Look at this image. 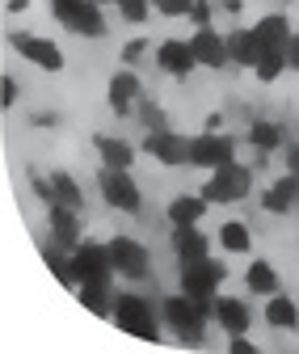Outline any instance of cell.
I'll return each mask as SVG.
<instances>
[{
    "label": "cell",
    "instance_id": "8",
    "mask_svg": "<svg viewBox=\"0 0 299 354\" xmlns=\"http://www.w3.org/2000/svg\"><path fill=\"white\" fill-rule=\"evenodd\" d=\"M106 245H110V261H114L118 279H126V283H148L152 279V253H148L144 241H135V236H114Z\"/></svg>",
    "mask_w": 299,
    "mask_h": 354
},
{
    "label": "cell",
    "instance_id": "5",
    "mask_svg": "<svg viewBox=\"0 0 299 354\" xmlns=\"http://www.w3.org/2000/svg\"><path fill=\"white\" fill-rule=\"evenodd\" d=\"M228 279V266L220 257H202V261H186L182 266V274H177V287L186 295H194L202 308H215V295Z\"/></svg>",
    "mask_w": 299,
    "mask_h": 354
},
{
    "label": "cell",
    "instance_id": "16",
    "mask_svg": "<svg viewBox=\"0 0 299 354\" xmlns=\"http://www.w3.org/2000/svg\"><path fill=\"white\" fill-rule=\"evenodd\" d=\"M262 321H266L274 333H295V329H299V304H295V295H287V291L266 295Z\"/></svg>",
    "mask_w": 299,
    "mask_h": 354
},
{
    "label": "cell",
    "instance_id": "22",
    "mask_svg": "<svg viewBox=\"0 0 299 354\" xmlns=\"http://www.w3.org/2000/svg\"><path fill=\"white\" fill-rule=\"evenodd\" d=\"M244 287L253 291V295H274V291H282V279H278V270L266 261V257H253L249 266H244Z\"/></svg>",
    "mask_w": 299,
    "mask_h": 354
},
{
    "label": "cell",
    "instance_id": "3",
    "mask_svg": "<svg viewBox=\"0 0 299 354\" xmlns=\"http://www.w3.org/2000/svg\"><path fill=\"white\" fill-rule=\"evenodd\" d=\"M72 274H76V287H102V291H110V283L118 279L114 261H110V245L80 241L72 249Z\"/></svg>",
    "mask_w": 299,
    "mask_h": 354
},
{
    "label": "cell",
    "instance_id": "42",
    "mask_svg": "<svg viewBox=\"0 0 299 354\" xmlns=\"http://www.w3.org/2000/svg\"><path fill=\"white\" fill-rule=\"evenodd\" d=\"M97 5H118V0H97Z\"/></svg>",
    "mask_w": 299,
    "mask_h": 354
},
{
    "label": "cell",
    "instance_id": "34",
    "mask_svg": "<svg viewBox=\"0 0 299 354\" xmlns=\"http://www.w3.org/2000/svg\"><path fill=\"white\" fill-rule=\"evenodd\" d=\"M17 97H21V84H17L13 76H5V80H0V102H5V110H13Z\"/></svg>",
    "mask_w": 299,
    "mask_h": 354
},
{
    "label": "cell",
    "instance_id": "35",
    "mask_svg": "<svg viewBox=\"0 0 299 354\" xmlns=\"http://www.w3.org/2000/svg\"><path fill=\"white\" fill-rule=\"evenodd\" d=\"M228 354H258V346L249 342V333H232L228 337Z\"/></svg>",
    "mask_w": 299,
    "mask_h": 354
},
{
    "label": "cell",
    "instance_id": "23",
    "mask_svg": "<svg viewBox=\"0 0 299 354\" xmlns=\"http://www.w3.org/2000/svg\"><path fill=\"white\" fill-rule=\"evenodd\" d=\"M258 30V38H262V47L266 51H287V42H291V21H287V13H262V21L253 26Z\"/></svg>",
    "mask_w": 299,
    "mask_h": 354
},
{
    "label": "cell",
    "instance_id": "17",
    "mask_svg": "<svg viewBox=\"0 0 299 354\" xmlns=\"http://www.w3.org/2000/svg\"><path fill=\"white\" fill-rule=\"evenodd\" d=\"M299 207V173H282L274 186H266V194H262V211H270V215H291Z\"/></svg>",
    "mask_w": 299,
    "mask_h": 354
},
{
    "label": "cell",
    "instance_id": "41",
    "mask_svg": "<svg viewBox=\"0 0 299 354\" xmlns=\"http://www.w3.org/2000/svg\"><path fill=\"white\" fill-rule=\"evenodd\" d=\"M30 122H34V127H55V122H59V118H55V114H34V118H30Z\"/></svg>",
    "mask_w": 299,
    "mask_h": 354
},
{
    "label": "cell",
    "instance_id": "32",
    "mask_svg": "<svg viewBox=\"0 0 299 354\" xmlns=\"http://www.w3.org/2000/svg\"><path fill=\"white\" fill-rule=\"evenodd\" d=\"M148 51H152V42H148V38H131V42H122V51H118V55H122L126 68H135Z\"/></svg>",
    "mask_w": 299,
    "mask_h": 354
},
{
    "label": "cell",
    "instance_id": "1",
    "mask_svg": "<svg viewBox=\"0 0 299 354\" xmlns=\"http://www.w3.org/2000/svg\"><path fill=\"white\" fill-rule=\"evenodd\" d=\"M206 321H211V308H202L194 295L177 291V295H164L160 299V325L173 329V337L182 346H202L206 342Z\"/></svg>",
    "mask_w": 299,
    "mask_h": 354
},
{
    "label": "cell",
    "instance_id": "38",
    "mask_svg": "<svg viewBox=\"0 0 299 354\" xmlns=\"http://www.w3.org/2000/svg\"><path fill=\"white\" fill-rule=\"evenodd\" d=\"M5 13L17 17V13H30V0H5Z\"/></svg>",
    "mask_w": 299,
    "mask_h": 354
},
{
    "label": "cell",
    "instance_id": "24",
    "mask_svg": "<svg viewBox=\"0 0 299 354\" xmlns=\"http://www.w3.org/2000/svg\"><path fill=\"white\" fill-rule=\"evenodd\" d=\"M42 253V261H47V270L59 279V287H68V291H76V274H72V249H64V245H55V241H47L38 249Z\"/></svg>",
    "mask_w": 299,
    "mask_h": 354
},
{
    "label": "cell",
    "instance_id": "14",
    "mask_svg": "<svg viewBox=\"0 0 299 354\" xmlns=\"http://www.w3.org/2000/svg\"><path fill=\"white\" fill-rule=\"evenodd\" d=\"M47 232H51L55 245L76 249L84 241V232H80V211L76 207H64V203H51L47 207Z\"/></svg>",
    "mask_w": 299,
    "mask_h": 354
},
{
    "label": "cell",
    "instance_id": "21",
    "mask_svg": "<svg viewBox=\"0 0 299 354\" xmlns=\"http://www.w3.org/2000/svg\"><path fill=\"white\" fill-rule=\"evenodd\" d=\"M93 152L102 156V165L106 169H131L135 165V148L126 144V140H118V136H93Z\"/></svg>",
    "mask_w": 299,
    "mask_h": 354
},
{
    "label": "cell",
    "instance_id": "26",
    "mask_svg": "<svg viewBox=\"0 0 299 354\" xmlns=\"http://www.w3.org/2000/svg\"><path fill=\"white\" fill-rule=\"evenodd\" d=\"M244 140H249L253 152H274V148H282V127L270 122V118H253L249 131H244Z\"/></svg>",
    "mask_w": 299,
    "mask_h": 354
},
{
    "label": "cell",
    "instance_id": "4",
    "mask_svg": "<svg viewBox=\"0 0 299 354\" xmlns=\"http://www.w3.org/2000/svg\"><path fill=\"white\" fill-rule=\"evenodd\" d=\"M97 194L118 215H139L144 211V190H139V182H135L131 169H106L102 165V173H97Z\"/></svg>",
    "mask_w": 299,
    "mask_h": 354
},
{
    "label": "cell",
    "instance_id": "10",
    "mask_svg": "<svg viewBox=\"0 0 299 354\" xmlns=\"http://www.w3.org/2000/svg\"><path fill=\"white\" fill-rule=\"evenodd\" d=\"M144 152H148L160 169H182V165H190V140L177 136L173 127L148 131V136H144Z\"/></svg>",
    "mask_w": 299,
    "mask_h": 354
},
{
    "label": "cell",
    "instance_id": "6",
    "mask_svg": "<svg viewBox=\"0 0 299 354\" xmlns=\"http://www.w3.org/2000/svg\"><path fill=\"white\" fill-rule=\"evenodd\" d=\"M110 321L122 329V333H131V337H144V342H160V325H156V313H152V304L135 291H122L114 295V313Z\"/></svg>",
    "mask_w": 299,
    "mask_h": 354
},
{
    "label": "cell",
    "instance_id": "20",
    "mask_svg": "<svg viewBox=\"0 0 299 354\" xmlns=\"http://www.w3.org/2000/svg\"><path fill=\"white\" fill-rule=\"evenodd\" d=\"M206 198L202 194H177L173 203H168L164 207V219H168V224H173V228H186V224H198V219H206Z\"/></svg>",
    "mask_w": 299,
    "mask_h": 354
},
{
    "label": "cell",
    "instance_id": "11",
    "mask_svg": "<svg viewBox=\"0 0 299 354\" xmlns=\"http://www.w3.org/2000/svg\"><path fill=\"white\" fill-rule=\"evenodd\" d=\"M139 97H144V80H139V72L122 64V68L110 76V84H106V102H110V110H114L118 118H131L135 106H139Z\"/></svg>",
    "mask_w": 299,
    "mask_h": 354
},
{
    "label": "cell",
    "instance_id": "37",
    "mask_svg": "<svg viewBox=\"0 0 299 354\" xmlns=\"http://www.w3.org/2000/svg\"><path fill=\"white\" fill-rule=\"evenodd\" d=\"M287 64H291V72L299 76V30L291 34V42H287Z\"/></svg>",
    "mask_w": 299,
    "mask_h": 354
},
{
    "label": "cell",
    "instance_id": "27",
    "mask_svg": "<svg viewBox=\"0 0 299 354\" xmlns=\"http://www.w3.org/2000/svg\"><path fill=\"white\" fill-rule=\"evenodd\" d=\"M51 186H55V203H64V207H84V190H80V182H76V173H68V169H55L51 173Z\"/></svg>",
    "mask_w": 299,
    "mask_h": 354
},
{
    "label": "cell",
    "instance_id": "33",
    "mask_svg": "<svg viewBox=\"0 0 299 354\" xmlns=\"http://www.w3.org/2000/svg\"><path fill=\"white\" fill-rule=\"evenodd\" d=\"M152 5H156L160 17H186L194 9V0H152Z\"/></svg>",
    "mask_w": 299,
    "mask_h": 354
},
{
    "label": "cell",
    "instance_id": "39",
    "mask_svg": "<svg viewBox=\"0 0 299 354\" xmlns=\"http://www.w3.org/2000/svg\"><path fill=\"white\" fill-rule=\"evenodd\" d=\"M287 169H291V173H299V144H291V148H287Z\"/></svg>",
    "mask_w": 299,
    "mask_h": 354
},
{
    "label": "cell",
    "instance_id": "13",
    "mask_svg": "<svg viewBox=\"0 0 299 354\" xmlns=\"http://www.w3.org/2000/svg\"><path fill=\"white\" fill-rule=\"evenodd\" d=\"M156 68L164 76H173V80H186L198 68V55L190 47V38H160L156 42Z\"/></svg>",
    "mask_w": 299,
    "mask_h": 354
},
{
    "label": "cell",
    "instance_id": "28",
    "mask_svg": "<svg viewBox=\"0 0 299 354\" xmlns=\"http://www.w3.org/2000/svg\"><path fill=\"white\" fill-rule=\"evenodd\" d=\"M282 72H291V64H287V51H266V55L258 59V68H253V76H258L262 84H274Z\"/></svg>",
    "mask_w": 299,
    "mask_h": 354
},
{
    "label": "cell",
    "instance_id": "9",
    "mask_svg": "<svg viewBox=\"0 0 299 354\" xmlns=\"http://www.w3.org/2000/svg\"><path fill=\"white\" fill-rule=\"evenodd\" d=\"M236 160V140L228 131H202V136L190 140V165L194 169H220V165H232Z\"/></svg>",
    "mask_w": 299,
    "mask_h": 354
},
{
    "label": "cell",
    "instance_id": "30",
    "mask_svg": "<svg viewBox=\"0 0 299 354\" xmlns=\"http://www.w3.org/2000/svg\"><path fill=\"white\" fill-rule=\"evenodd\" d=\"M135 114H139V122H144V131H164V127H168V110H164L160 102H148V97H139V106H135Z\"/></svg>",
    "mask_w": 299,
    "mask_h": 354
},
{
    "label": "cell",
    "instance_id": "15",
    "mask_svg": "<svg viewBox=\"0 0 299 354\" xmlns=\"http://www.w3.org/2000/svg\"><path fill=\"white\" fill-rule=\"evenodd\" d=\"M211 321H215L228 337H232V333H249V329H253V313H249V304H244V299H236V295H215Z\"/></svg>",
    "mask_w": 299,
    "mask_h": 354
},
{
    "label": "cell",
    "instance_id": "18",
    "mask_svg": "<svg viewBox=\"0 0 299 354\" xmlns=\"http://www.w3.org/2000/svg\"><path fill=\"white\" fill-rule=\"evenodd\" d=\"M173 253H177V266H186V261H202V257H211V236H206L198 224L173 228Z\"/></svg>",
    "mask_w": 299,
    "mask_h": 354
},
{
    "label": "cell",
    "instance_id": "25",
    "mask_svg": "<svg viewBox=\"0 0 299 354\" xmlns=\"http://www.w3.org/2000/svg\"><path fill=\"white\" fill-rule=\"evenodd\" d=\"M215 241H220V249H224L228 257H232V253H253V232H249L244 219H224L220 232H215Z\"/></svg>",
    "mask_w": 299,
    "mask_h": 354
},
{
    "label": "cell",
    "instance_id": "31",
    "mask_svg": "<svg viewBox=\"0 0 299 354\" xmlns=\"http://www.w3.org/2000/svg\"><path fill=\"white\" fill-rule=\"evenodd\" d=\"M47 5H51V17L68 30V26H72V17H76L84 5H89V0H47Z\"/></svg>",
    "mask_w": 299,
    "mask_h": 354
},
{
    "label": "cell",
    "instance_id": "19",
    "mask_svg": "<svg viewBox=\"0 0 299 354\" xmlns=\"http://www.w3.org/2000/svg\"><path fill=\"white\" fill-rule=\"evenodd\" d=\"M228 51H232V68H258V59L266 55L258 30H228Z\"/></svg>",
    "mask_w": 299,
    "mask_h": 354
},
{
    "label": "cell",
    "instance_id": "2",
    "mask_svg": "<svg viewBox=\"0 0 299 354\" xmlns=\"http://www.w3.org/2000/svg\"><path fill=\"white\" fill-rule=\"evenodd\" d=\"M198 194H202L211 207H232V203H244V198L253 194V169H249V165H240V160L211 169Z\"/></svg>",
    "mask_w": 299,
    "mask_h": 354
},
{
    "label": "cell",
    "instance_id": "7",
    "mask_svg": "<svg viewBox=\"0 0 299 354\" xmlns=\"http://www.w3.org/2000/svg\"><path fill=\"white\" fill-rule=\"evenodd\" d=\"M9 47L26 59V64H34L38 72H64L68 68V55L59 51V42L55 38H42V34H30V30H13L9 34Z\"/></svg>",
    "mask_w": 299,
    "mask_h": 354
},
{
    "label": "cell",
    "instance_id": "12",
    "mask_svg": "<svg viewBox=\"0 0 299 354\" xmlns=\"http://www.w3.org/2000/svg\"><path fill=\"white\" fill-rule=\"evenodd\" d=\"M190 47H194V55H198V68H211V72H224V68H232L228 34H220V30H211V26H194Z\"/></svg>",
    "mask_w": 299,
    "mask_h": 354
},
{
    "label": "cell",
    "instance_id": "29",
    "mask_svg": "<svg viewBox=\"0 0 299 354\" xmlns=\"http://www.w3.org/2000/svg\"><path fill=\"white\" fill-rule=\"evenodd\" d=\"M118 17L126 21V26H144L152 13H156V5H152V0H118Z\"/></svg>",
    "mask_w": 299,
    "mask_h": 354
},
{
    "label": "cell",
    "instance_id": "36",
    "mask_svg": "<svg viewBox=\"0 0 299 354\" xmlns=\"http://www.w3.org/2000/svg\"><path fill=\"white\" fill-rule=\"evenodd\" d=\"M186 21H194V26H211V5H206V0H194V9L186 13Z\"/></svg>",
    "mask_w": 299,
    "mask_h": 354
},
{
    "label": "cell",
    "instance_id": "40",
    "mask_svg": "<svg viewBox=\"0 0 299 354\" xmlns=\"http://www.w3.org/2000/svg\"><path fill=\"white\" fill-rule=\"evenodd\" d=\"M206 131H224V114H220V110L206 114Z\"/></svg>",
    "mask_w": 299,
    "mask_h": 354
}]
</instances>
